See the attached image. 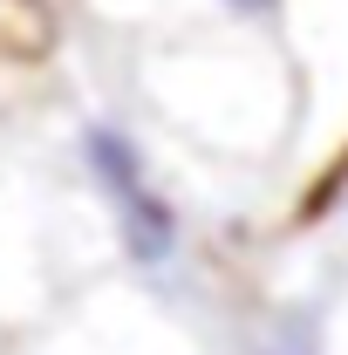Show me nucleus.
<instances>
[{"label":"nucleus","mask_w":348,"mask_h":355,"mask_svg":"<svg viewBox=\"0 0 348 355\" xmlns=\"http://www.w3.org/2000/svg\"><path fill=\"white\" fill-rule=\"evenodd\" d=\"M110 232H116V253L137 280H164L177 260H184V212L164 184H150L143 198L116 205L110 212Z\"/></svg>","instance_id":"5"},{"label":"nucleus","mask_w":348,"mask_h":355,"mask_svg":"<svg viewBox=\"0 0 348 355\" xmlns=\"http://www.w3.org/2000/svg\"><path fill=\"white\" fill-rule=\"evenodd\" d=\"M294 0H89V14L143 28V42H171V35H212V28H266L280 35Z\"/></svg>","instance_id":"3"},{"label":"nucleus","mask_w":348,"mask_h":355,"mask_svg":"<svg viewBox=\"0 0 348 355\" xmlns=\"http://www.w3.org/2000/svg\"><path fill=\"white\" fill-rule=\"evenodd\" d=\"M137 89L171 130L198 137L218 157H273L301 130L294 55L266 28H212V35L143 42Z\"/></svg>","instance_id":"1"},{"label":"nucleus","mask_w":348,"mask_h":355,"mask_svg":"<svg viewBox=\"0 0 348 355\" xmlns=\"http://www.w3.org/2000/svg\"><path fill=\"white\" fill-rule=\"evenodd\" d=\"M321 335L328 328H321L314 308H287V314H273V328H266V355H321L328 349Z\"/></svg>","instance_id":"6"},{"label":"nucleus","mask_w":348,"mask_h":355,"mask_svg":"<svg viewBox=\"0 0 348 355\" xmlns=\"http://www.w3.org/2000/svg\"><path fill=\"white\" fill-rule=\"evenodd\" d=\"M76 171H82V184L103 198V212L130 205V198H143V191L157 184L143 137H137L123 116H110V110H96V116L76 123Z\"/></svg>","instance_id":"4"},{"label":"nucleus","mask_w":348,"mask_h":355,"mask_svg":"<svg viewBox=\"0 0 348 355\" xmlns=\"http://www.w3.org/2000/svg\"><path fill=\"white\" fill-rule=\"evenodd\" d=\"M280 42L301 76V130L287 144L294 171H328L348 150V0H294Z\"/></svg>","instance_id":"2"}]
</instances>
